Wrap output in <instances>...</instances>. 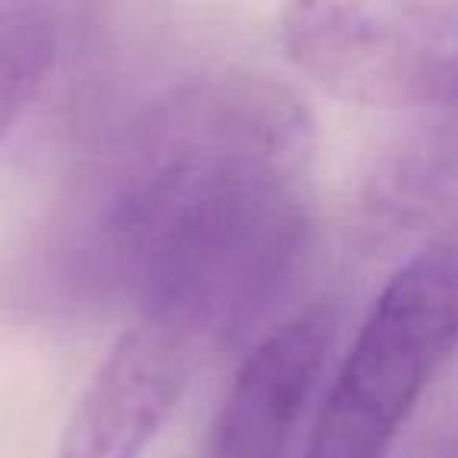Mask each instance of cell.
<instances>
[{"label":"cell","mask_w":458,"mask_h":458,"mask_svg":"<svg viewBox=\"0 0 458 458\" xmlns=\"http://www.w3.org/2000/svg\"><path fill=\"white\" fill-rule=\"evenodd\" d=\"M280 41L299 70L358 104L449 110L458 82V7L452 0L295 4Z\"/></svg>","instance_id":"cell-3"},{"label":"cell","mask_w":458,"mask_h":458,"mask_svg":"<svg viewBox=\"0 0 458 458\" xmlns=\"http://www.w3.org/2000/svg\"><path fill=\"white\" fill-rule=\"evenodd\" d=\"M95 51L89 7L0 4V148L45 135L76 107Z\"/></svg>","instance_id":"cell-6"},{"label":"cell","mask_w":458,"mask_h":458,"mask_svg":"<svg viewBox=\"0 0 458 458\" xmlns=\"http://www.w3.org/2000/svg\"><path fill=\"white\" fill-rule=\"evenodd\" d=\"M204 361L189 339L132 320L79 395L57 458H139Z\"/></svg>","instance_id":"cell-4"},{"label":"cell","mask_w":458,"mask_h":458,"mask_svg":"<svg viewBox=\"0 0 458 458\" xmlns=\"http://www.w3.org/2000/svg\"><path fill=\"white\" fill-rule=\"evenodd\" d=\"M455 343V245L424 242L368 311L314 420L305 458H386Z\"/></svg>","instance_id":"cell-2"},{"label":"cell","mask_w":458,"mask_h":458,"mask_svg":"<svg viewBox=\"0 0 458 458\" xmlns=\"http://www.w3.org/2000/svg\"><path fill=\"white\" fill-rule=\"evenodd\" d=\"M333 343L330 301H311L276 324L233 377L204 458H286Z\"/></svg>","instance_id":"cell-5"},{"label":"cell","mask_w":458,"mask_h":458,"mask_svg":"<svg viewBox=\"0 0 458 458\" xmlns=\"http://www.w3.org/2000/svg\"><path fill=\"white\" fill-rule=\"evenodd\" d=\"M314 120L258 70L157 95L101 154L54 245L72 301L126 299L204 355L286 295L311 242Z\"/></svg>","instance_id":"cell-1"},{"label":"cell","mask_w":458,"mask_h":458,"mask_svg":"<svg viewBox=\"0 0 458 458\" xmlns=\"http://www.w3.org/2000/svg\"><path fill=\"white\" fill-rule=\"evenodd\" d=\"M452 135H418L393 154L368 189V216L383 239L420 226L452 201Z\"/></svg>","instance_id":"cell-7"}]
</instances>
